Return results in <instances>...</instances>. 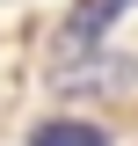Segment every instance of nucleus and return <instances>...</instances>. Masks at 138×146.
<instances>
[{"mask_svg":"<svg viewBox=\"0 0 138 146\" xmlns=\"http://www.w3.org/2000/svg\"><path fill=\"white\" fill-rule=\"evenodd\" d=\"M124 7H131V0H80V7L66 15V29H58V58H73L80 44H95V36L124 15Z\"/></svg>","mask_w":138,"mask_h":146,"instance_id":"1","label":"nucleus"},{"mask_svg":"<svg viewBox=\"0 0 138 146\" xmlns=\"http://www.w3.org/2000/svg\"><path fill=\"white\" fill-rule=\"evenodd\" d=\"M29 146H109V131L73 124V117H51V124H36V131H29Z\"/></svg>","mask_w":138,"mask_h":146,"instance_id":"2","label":"nucleus"},{"mask_svg":"<svg viewBox=\"0 0 138 146\" xmlns=\"http://www.w3.org/2000/svg\"><path fill=\"white\" fill-rule=\"evenodd\" d=\"M51 80H58V88H116V80H124V58H95V66H58Z\"/></svg>","mask_w":138,"mask_h":146,"instance_id":"3","label":"nucleus"}]
</instances>
